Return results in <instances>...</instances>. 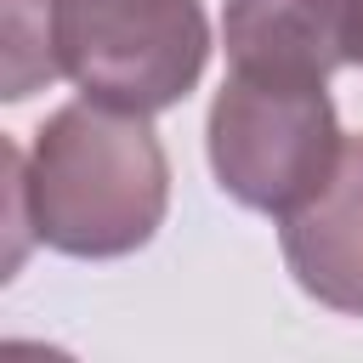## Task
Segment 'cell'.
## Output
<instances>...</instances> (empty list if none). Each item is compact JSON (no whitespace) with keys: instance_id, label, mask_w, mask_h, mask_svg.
Returning <instances> with one entry per match:
<instances>
[{"instance_id":"277c9868","label":"cell","mask_w":363,"mask_h":363,"mask_svg":"<svg viewBox=\"0 0 363 363\" xmlns=\"http://www.w3.org/2000/svg\"><path fill=\"white\" fill-rule=\"evenodd\" d=\"M227 62L244 74L323 79L363 62V0H227Z\"/></svg>"},{"instance_id":"6da1fadb","label":"cell","mask_w":363,"mask_h":363,"mask_svg":"<svg viewBox=\"0 0 363 363\" xmlns=\"http://www.w3.org/2000/svg\"><path fill=\"white\" fill-rule=\"evenodd\" d=\"M164 210L170 159L147 113L79 96L34 130L28 153L6 147V272L28 238L74 261H119L159 233Z\"/></svg>"},{"instance_id":"5b68a950","label":"cell","mask_w":363,"mask_h":363,"mask_svg":"<svg viewBox=\"0 0 363 363\" xmlns=\"http://www.w3.org/2000/svg\"><path fill=\"white\" fill-rule=\"evenodd\" d=\"M289 278L329 312L363 318V136H346L329 182L278 227Z\"/></svg>"},{"instance_id":"7a4b0ae2","label":"cell","mask_w":363,"mask_h":363,"mask_svg":"<svg viewBox=\"0 0 363 363\" xmlns=\"http://www.w3.org/2000/svg\"><path fill=\"white\" fill-rule=\"evenodd\" d=\"M346 136L323 79H278L233 68L204 119L216 187L261 216L301 210L335 170Z\"/></svg>"},{"instance_id":"3957f363","label":"cell","mask_w":363,"mask_h":363,"mask_svg":"<svg viewBox=\"0 0 363 363\" xmlns=\"http://www.w3.org/2000/svg\"><path fill=\"white\" fill-rule=\"evenodd\" d=\"M57 57L79 96L164 113L199 85L210 23L199 0H57Z\"/></svg>"},{"instance_id":"8992f818","label":"cell","mask_w":363,"mask_h":363,"mask_svg":"<svg viewBox=\"0 0 363 363\" xmlns=\"http://www.w3.org/2000/svg\"><path fill=\"white\" fill-rule=\"evenodd\" d=\"M0 45H6V68H0V96L6 102H23L40 85H51L62 74V57H57V0H6Z\"/></svg>"}]
</instances>
